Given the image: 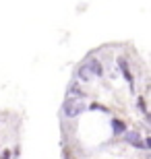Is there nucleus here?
<instances>
[{
	"mask_svg": "<svg viewBox=\"0 0 151 159\" xmlns=\"http://www.w3.org/2000/svg\"><path fill=\"white\" fill-rule=\"evenodd\" d=\"M101 75H104V68H101V64L95 58L83 60L81 64H79V70H77V77L81 79V81H91V79L101 77Z\"/></svg>",
	"mask_w": 151,
	"mask_h": 159,
	"instance_id": "obj_1",
	"label": "nucleus"
},
{
	"mask_svg": "<svg viewBox=\"0 0 151 159\" xmlns=\"http://www.w3.org/2000/svg\"><path fill=\"white\" fill-rule=\"evenodd\" d=\"M118 66L122 68V75H124V79L128 81V85H133V75H130V66H128V62L124 58H118Z\"/></svg>",
	"mask_w": 151,
	"mask_h": 159,
	"instance_id": "obj_4",
	"label": "nucleus"
},
{
	"mask_svg": "<svg viewBox=\"0 0 151 159\" xmlns=\"http://www.w3.org/2000/svg\"><path fill=\"white\" fill-rule=\"evenodd\" d=\"M62 110L68 118H77V116L85 110V99H83V97H66Z\"/></svg>",
	"mask_w": 151,
	"mask_h": 159,
	"instance_id": "obj_2",
	"label": "nucleus"
},
{
	"mask_svg": "<svg viewBox=\"0 0 151 159\" xmlns=\"http://www.w3.org/2000/svg\"><path fill=\"white\" fill-rule=\"evenodd\" d=\"M11 157V153H8V151H2V155H0V159H8Z\"/></svg>",
	"mask_w": 151,
	"mask_h": 159,
	"instance_id": "obj_9",
	"label": "nucleus"
},
{
	"mask_svg": "<svg viewBox=\"0 0 151 159\" xmlns=\"http://www.w3.org/2000/svg\"><path fill=\"white\" fill-rule=\"evenodd\" d=\"M91 110H101V112H106V107L99 106V103H91Z\"/></svg>",
	"mask_w": 151,
	"mask_h": 159,
	"instance_id": "obj_8",
	"label": "nucleus"
},
{
	"mask_svg": "<svg viewBox=\"0 0 151 159\" xmlns=\"http://www.w3.org/2000/svg\"><path fill=\"white\" fill-rule=\"evenodd\" d=\"M124 130H126V128H124V122H122V120H118V118L112 120V132H114L116 136H120Z\"/></svg>",
	"mask_w": 151,
	"mask_h": 159,
	"instance_id": "obj_6",
	"label": "nucleus"
},
{
	"mask_svg": "<svg viewBox=\"0 0 151 159\" xmlns=\"http://www.w3.org/2000/svg\"><path fill=\"white\" fill-rule=\"evenodd\" d=\"M139 110L147 116V107H145V99H143V97H139ZM147 118H149V116H147Z\"/></svg>",
	"mask_w": 151,
	"mask_h": 159,
	"instance_id": "obj_7",
	"label": "nucleus"
},
{
	"mask_svg": "<svg viewBox=\"0 0 151 159\" xmlns=\"http://www.w3.org/2000/svg\"><path fill=\"white\" fill-rule=\"evenodd\" d=\"M68 97H83V89L79 87V83L73 81L68 85Z\"/></svg>",
	"mask_w": 151,
	"mask_h": 159,
	"instance_id": "obj_5",
	"label": "nucleus"
},
{
	"mask_svg": "<svg viewBox=\"0 0 151 159\" xmlns=\"http://www.w3.org/2000/svg\"><path fill=\"white\" fill-rule=\"evenodd\" d=\"M122 134H124V141H126L128 145H133V147H137V149H147V141H143V136H141L139 132H133V130L126 132V130H124Z\"/></svg>",
	"mask_w": 151,
	"mask_h": 159,
	"instance_id": "obj_3",
	"label": "nucleus"
}]
</instances>
